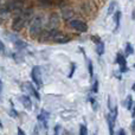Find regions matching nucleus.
<instances>
[{"label": "nucleus", "instance_id": "cd10ccee", "mask_svg": "<svg viewBox=\"0 0 135 135\" xmlns=\"http://www.w3.org/2000/svg\"><path fill=\"white\" fill-rule=\"evenodd\" d=\"M17 135H26V134L24 133L21 128H18V131H17Z\"/></svg>", "mask_w": 135, "mask_h": 135}, {"label": "nucleus", "instance_id": "72a5a7b5", "mask_svg": "<svg viewBox=\"0 0 135 135\" xmlns=\"http://www.w3.org/2000/svg\"><path fill=\"white\" fill-rule=\"evenodd\" d=\"M0 93H1V82H0Z\"/></svg>", "mask_w": 135, "mask_h": 135}, {"label": "nucleus", "instance_id": "39448f33", "mask_svg": "<svg viewBox=\"0 0 135 135\" xmlns=\"http://www.w3.org/2000/svg\"><path fill=\"white\" fill-rule=\"evenodd\" d=\"M31 78L35 82V84L37 85V88H42L43 85V78H42V69L40 66L36 65L32 68V71H31Z\"/></svg>", "mask_w": 135, "mask_h": 135}, {"label": "nucleus", "instance_id": "f704fd0d", "mask_svg": "<svg viewBox=\"0 0 135 135\" xmlns=\"http://www.w3.org/2000/svg\"><path fill=\"white\" fill-rule=\"evenodd\" d=\"M0 127H2V124H1V122H0Z\"/></svg>", "mask_w": 135, "mask_h": 135}, {"label": "nucleus", "instance_id": "bb28decb", "mask_svg": "<svg viewBox=\"0 0 135 135\" xmlns=\"http://www.w3.org/2000/svg\"><path fill=\"white\" fill-rule=\"evenodd\" d=\"M117 135H126V131H124L123 128H120L119 133H117Z\"/></svg>", "mask_w": 135, "mask_h": 135}, {"label": "nucleus", "instance_id": "9b49d317", "mask_svg": "<svg viewBox=\"0 0 135 135\" xmlns=\"http://www.w3.org/2000/svg\"><path fill=\"white\" fill-rule=\"evenodd\" d=\"M19 101L23 104V107H25V109L27 110L32 109V101H31V98L27 95H20L19 96Z\"/></svg>", "mask_w": 135, "mask_h": 135}, {"label": "nucleus", "instance_id": "393cba45", "mask_svg": "<svg viewBox=\"0 0 135 135\" xmlns=\"http://www.w3.org/2000/svg\"><path fill=\"white\" fill-rule=\"evenodd\" d=\"M59 132H61V126L57 124V126L55 127V129H54V135H59Z\"/></svg>", "mask_w": 135, "mask_h": 135}, {"label": "nucleus", "instance_id": "5701e85b", "mask_svg": "<svg viewBox=\"0 0 135 135\" xmlns=\"http://www.w3.org/2000/svg\"><path fill=\"white\" fill-rule=\"evenodd\" d=\"M91 90H93V93H98V81L97 79H96L95 82H94V85H93V89H91Z\"/></svg>", "mask_w": 135, "mask_h": 135}, {"label": "nucleus", "instance_id": "2f4dec72", "mask_svg": "<svg viewBox=\"0 0 135 135\" xmlns=\"http://www.w3.org/2000/svg\"><path fill=\"white\" fill-rule=\"evenodd\" d=\"M63 135H71V134H70L69 132H64V133H63Z\"/></svg>", "mask_w": 135, "mask_h": 135}, {"label": "nucleus", "instance_id": "a211bd4d", "mask_svg": "<svg viewBox=\"0 0 135 135\" xmlns=\"http://www.w3.org/2000/svg\"><path fill=\"white\" fill-rule=\"evenodd\" d=\"M126 107L128 110H132V108H133V97H132V95H128L126 98Z\"/></svg>", "mask_w": 135, "mask_h": 135}, {"label": "nucleus", "instance_id": "f8f14e48", "mask_svg": "<svg viewBox=\"0 0 135 135\" xmlns=\"http://www.w3.org/2000/svg\"><path fill=\"white\" fill-rule=\"evenodd\" d=\"M47 120H49V114L43 110V112L38 115V121H39V123L42 124L43 128L45 129V132L47 131Z\"/></svg>", "mask_w": 135, "mask_h": 135}, {"label": "nucleus", "instance_id": "f3484780", "mask_svg": "<svg viewBox=\"0 0 135 135\" xmlns=\"http://www.w3.org/2000/svg\"><path fill=\"white\" fill-rule=\"evenodd\" d=\"M126 55L127 56H131V55H134V47H133V45L131 44V43H127L126 44Z\"/></svg>", "mask_w": 135, "mask_h": 135}, {"label": "nucleus", "instance_id": "aec40b11", "mask_svg": "<svg viewBox=\"0 0 135 135\" xmlns=\"http://www.w3.org/2000/svg\"><path fill=\"white\" fill-rule=\"evenodd\" d=\"M115 6H116V2H115V1H112V2H110L109 7H108V14H112V13H114Z\"/></svg>", "mask_w": 135, "mask_h": 135}, {"label": "nucleus", "instance_id": "c756f323", "mask_svg": "<svg viewBox=\"0 0 135 135\" xmlns=\"http://www.w3.org/2000/svg\"><path fill=\"white\" fill-rule=\"evenodd\" d=\"M132 131L135 133V119H134V122H133V124H132Z\"/></svg>", "mask_w": 135, "mask_h": 135}, {"label": "nucleus", "instance_id": "f03ea898", "mask_svg": "<svg viewBox=\"0 0 135 135\" xmlns=\"http://www.w3.org/2000/svg\"><path fill=\"white\" fill-rule=\"evenodd\" d=\"M31 16H32V9H26V11L19 13L16 18L13 19V23H12V30L14 32H19L21 31L25 25L30 21Z\"/></svg>", "mask_w": 135, "mask_h": 135}, {"label": "nucleus", "instance_id": "473e14b6", "mask_svg": "<svg viewBox=\"0 0 135 135\" xmlns=\"http://www.w3.org/2000/svg\"><path fill=\"white\" fill-rule=\"evenodd\" d=\"M132 90H133V91H135V83L133 84V86H132Z\"/></svg>", "mask_w": 135, "mask_h": 135}, {"label": "nucleus", "instance_id": "0eeeda50", "mask_svg": "<svg viewBox=\"0 0 135 135\" xmlns=\"http://www.w3.org/2000/svg\"><path fill=\"white\" fill-rule=\"evenodd\" d=\"M116 63L120 65V71H121V72H127V71H128L126 57L122 55V52H119V54H117V56H116Z\"/></svg>", "mask_w": 135, "mask_h": 135}, {"label": "nucleus", "instance_id": "1a4fd4ad", "mask_svg": "<svg viewBox=\"0 0 135 135\" xmlns=\"http://www.w3.org/2000/svg\"><path fill=\"white\" fill-rule=\"evenodd\" d=\"M64 0H38L39 5L44 7H52V6H61L63 5Z\"/></svg>", "mask_w": 135, "mask_h": 135}, {"label": "nucleus", "instance_id": "9d476101", "mask_svg": "<svg viewBox=\"0 0 135 135\" xmlns=\"http://www.w3.org/2000/svg\"><path fill=\"white\" fill-rule=\"evenodd\" d=\"M11 8L8 6H4L0 8V24L5 23V21L8 19L9 14H11Z\"/></svg>", "mask_w": 135, "mask_h": 135}, {"label": "nucleus", "instance_id": "c85d7f7f", "mask_svg": "<svg viewBox=\"0 0 135 135\" xmlns=\"http://www.w3.org/2000/svg\"><path fill=\"white\" fill-rule=\"evenodd\" d=\"M33 129H35V131H33V133H32L33 135H39V131H38V127L37 126H36Z\"/></svg>", "mask_w": 135, "mask_h": 135}, {"label": "nucleus", "instance_id": "a878e982", "mask_svg": "<svg viewBox=\"0 0 135 135\" xmlns=\"http://www.w3.org/2000/svg\"><path fill=\"white\" fill-rule=\"evenodd\" d=\"M5 52V45H4V43L0 40V54H4Z\"/></svg>", "mask_w": 135, "mask_h": 135}, {"label": "nucleus", "instance_id": "7ed1b4c3", "mask_svg": "<svg viewBox=\"0 0 135 135\" xmlns=\"http://www.w3.org/2000/svg\"><path fill=\"white\" fill-rule=\"evenodd\" d=\"M43 24H44V17L42 14H38L32 19L30 25V36L32 38L38 37L43 31Z\"/></svg>", "mask_w": 135, "mask_h": 135}, {"label": "nucleus", "instance_id": "423d86ee", "mask_svg": "<svg viewBox=\"0 0 135 135\" xmlns=\"http://www.w3.org/2000/svg\"><path fill=\"white\" fill-rule=\"evenodd\" d=\"M21 86H23V89L25 91H27L30 95H32L36 100H39V98H40L39 93L37 91V89L35 88V85H33L31 82H25V83H23V85H21Z\"/></svg>", "mask_w": 135, "mask_h": 135}, {"label": "nucleus", "instance_id": "6e6552de", "mask_svg": "<svg viewBox=\"0 0 135 135\" xmlns=\"http://www.w3.org/2000/svg\"><path fill=\"white\" fill-rule=\"evenodd\" d=\"M59 25V18L57 13H52L50 14L49 20H47V27L49 30H54V28H57V26Z\"/></svg>", "mask_w": 135, "mask_h": 135}, {"label": "nucleus", "instance_id": "f257e3e1", "mask_svg": "<svg viewBox=\"0 0 135 135\" xmlns=\"http://www.w3.org/2000/svg\"><path fill=\"white\" fill-rule=\"evenodd\" d=\"M40 39L55 42V43H58V44H65V43L71 40V38L69 36H66L65 33H62L59 31H57V28H54V30H49L46 32H44V35H43V37Z\"/></svg>", "mask_w": 135, "mask_h": 135}, {"label": "nucleus", "instance_id": "7c9ffc66", "mask_svg": "<svg viewBox=\"0 0 135 135\" xmlns=\"http://www.w3.org/2000/svg\"><path fill=\"white\" fill-rule=\"evenodd\" d=\"M132 116L135 117V104H134V107H133V110H132Z\"/></svg>", "mask_w": 135, "mask_h": 135}, {"label": "nucleus", "instance_id": "2eb2a0df", "mask_svg": "<svg viewBox=\"0 0 135 135\" xmlns=\"http://www.w3.org/2000/svg\"><path fill=\"white\" fill-rule=\"evenodd\" d=\"M114 124L115 120L110 115H108V126H109V135H114Z\"/></svg>", "mask_w": 135, "mask_h": 135}, {"label": "nucleus", "instance_id": "4468645a", "mask_svg": "<svg viewBox=\"0 0 135 135\" xmlns=\"http://www.w3.org/2000/svg\"><path fill=\"white\" fill-rule=\"evenodd\" d=\"M120 20H121V12L116 11L114 14V21H115V31L119 30L120 27Z\"/></svg>", "mask_w": 135, "mask_h": 135}, {"label": "nucleus", "instance_id": "c9c22d12", "mask_svg": "<svg viewBox=\"0 0 135 135\" xmlns=\"http://www.w3.org/2000/svg\"><path fill=\"white\" fill-rule=\"evenodd\" d=\"M134 68H135V64H134Z\"/></svg>", "mask_w": 135, "mask_h": 135}, {"label": "nucleus", "instance_id": "20e7f679", "mask_svg": "<svg viewBox=\"0 0 135 135\" xmlns=\"http://www.w3.org/2000/svg\"><path fill=\"white\" fill-rule=\"evenodd\" d=\"M68 26L75 31H78V32H86L88 31V25L83 20H79V19H70V20H68Z\"/></svg>", "mask_w": 135, "mask_h": 135}, {"label": "nucleus", "instance_id": "ddd939ff", "mask_svg": "<svg viewBox=\"0 0 135 135\" xmlns=\"http://www.w3.org/2000/svg\"><path fill=\"white\" fill-rule=\"evenodd\" d=\"M62 16H63V19L64 20H70V19H72V17L75 16L74 13V9L70 8V7H63L62 8Z\"/></svg>", "mask_w": 135, "mask_h": 135}, {"label": "nucleus", "instance_id": "6ab92c4d", "mask_svg": "<svg viewBox=\"0 0 135 135\" xmlns=\"http://www.w3.org/2000/svg\"><path fill=\"white\" fill-rule=\"evenodd\" d=\"M79 135H88V128H86L85 124L79 126Z\"/></svg>", "mask_w": 135, "mask_h": 135}, {"label": "nucleus", "instance_id": "b1692460", "mask_svg": "<svg viewBox=\"0 0 135 135\" xmlns=\"http://www.w3.org/2000/svg\"><path fill=\"white\" fill-rule=\"evenodd\" d=\"M91 40H93L95 44H98V43L102 42V40H101V38L98 37V36H91Z\"/></svg>", "mask_w": 135, "mask_h": 135}, {"label": "nucleus", "instance_id": "4be33fe9", "mask_svg": "<svg viewBox=\"0 0 135 135\" xmlns=\"http://www.w3.org/2000/svg\"><path fill=\"white\" fill-rule=\"evenodd\" d=\"M75 69H76V63H74V62H72V63H71V70H70V74H69V78H71V77L74 76Z\"/></svg>", "mask_w": 135, "mask_h": 135}, {"label": "nucleus", "instance_id": "dca6fc26", "mask_svg": "<svg viewBox=\"0 0 135 135\" xmlns=\"http://www.w3.org/2000/svg\"><path fill=\"white\" fill-rule=\"evenodd\" d=\"M96 52H97V55H100V56L104 54V44H103L102 42L96 44Z\"/></svg>", "mask_w": 135, "mask_h": 135}, {"label": "nucleus", "instance_id": "412c9836", "mask_svg": "<svg viewBox=\"0 0 135 135\" xmlns=\"http://www.w3.org/2000/svg\"><path fill=\"white\" fill-rule=\"evenodd\" d=\"M88 69H89V75L90 77L94 76V66H93V62L91 61H88Z\"/></svg>", "mask_w": 135, "mask_h": 135}]
</instances>
